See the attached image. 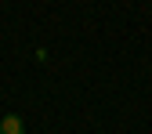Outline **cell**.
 <instances>
[{"mask_svg": "<svg viewBox=\"0 0 152 134\" xmlns=\"http://www.w3.org/2000/svg\"><path fill=\"white\" fill-rule=\"evenodd\" d=\"M22 130H26V123H22V116H15V112L0 120V134H22Z\"/></svg>", "mask_w": 152, "mask_h": 134, "instance_id": "1", "label": "cell"}]
</instances>
